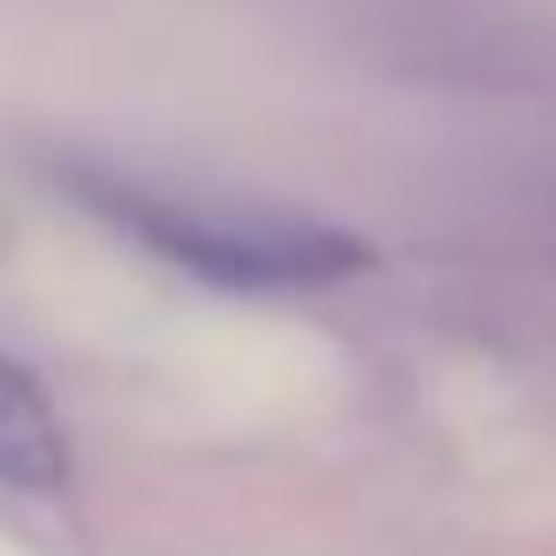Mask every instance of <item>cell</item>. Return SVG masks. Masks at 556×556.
I'll return each mask as SVG.
<instances>
[{"mask_svg":"<svg viewBox=\"0 0 556 556\" xmlns=\"http://www.w3.org/2000/svg\"><path fill=\"white\" fill-rule=\"evenodd\" d=\"M0 480L39 495L70 480V434L24 366H0Z\"/></svg>","mask_w":556,"mask_h":556,"instance_id":"2","label":"cell"},{"mask_svg":"<svg viewBox=\"0 0 556 556\" xmlns=\"http://www.w3.org/2000/svg\"><path fill=\"white\" fill-rule=\"evenodd\" d=\"M85 191L100 214H115L130 237H146L168 267L229 282V290H320L374 260L358 237L275 214V206L184 199V191H146V184H85Z\"/></svg>","mask_w":556,"mask_h":556,"instance_id":"1","label":"cell"}]
</instances>
